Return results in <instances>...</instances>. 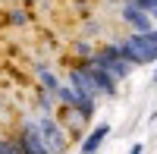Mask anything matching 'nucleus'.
I'll return each mask as SVG.
<instances>
[{"label": "nucleus", "mask_w": 157, "mask_h": 154, "mask_svg": "<svg viewBox=\"0 0 157 154\" xmlns=\"http://www.w3.org/2000/svg\"><path fill=\"white\" fill-rule=\"evenodd\" d=\"M104 135H107V126H98V132H91V138H88V142H85V154H91V151H94L101 142H104Z\"/></svg>", "instance_id": "39448f33"}, {"label": "nucleus", "mask_w": 157, "mask_h": 154, "mask_svg": "<svg viewBox=\"0 0 157 154\" xmlns=\"http://www.w3.org/2000/svg\"><path fill=\"white\" fill-rule=\"evenodd\" d=\"M35 129H38V135H41V142H44V148H47V154H60L63 148H66V138H63V132H60V126L54 123L44 113L41 117V123H35Z\"/></svg>", "instance_id": "7ed1b4c3"}, {"label": "nucleus", "mask_w": 157, "mask_h": 154, "mask_svg": "<svg viewBox=\"0 0 157 154\" xmlns=\"http://www.w3.org/2000/svg\"><path fill=\"white\" fill-rule=\"evenodd\" d=\"M123 19L129 22V25H135L138 29V35H145V32H154V22H151V16L141 6H135V3H129L126 10H123Z\"/></svg>", "instance_id": "20e7f679"}, {"label": "nucleus", "mask_w": 157, "mask_h": 154, "mask_svg": "<svg viewBox=\"0 0 157 154\" xmlns=\"http://www.w3.org/2000/svg\"><path fill=\"white\" fill-rule=\"evenodd\" d=\"M91 63H94V66H101L113 82H116V79H126V75L132 72V63H129L120 50H116V44H110V47H104L101 54H94V57H91Z\"/></svg>", "instance_id": "f03ea898"}, {"label": "nucleus", "mask_w": 157, "mask_h": 154, "mask_svg": "<svg viewBox=\"0 0 157 154\" xmlns=\"http://www.w3.org/2000/svg\"><path fill=\"white\" fill-rule=\"evenodd\" d=\"M116 50L132 63H154L157 60V32H145V35H132V38H126L123 44H116Z\"/></svg>", "instance_id": "f257e3e1"}]
</instances>
